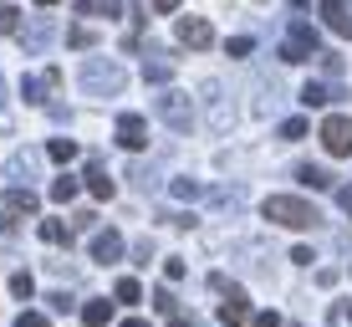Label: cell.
Returning a JSON list of instances; mask_svg holds the SVG:
<instances>
[{
    "mask_svg": "<svg viewBox=\"0 0 352 327\" xmlns=\"http://www.w3.org/2000/svg\"><path fill=\"white\" fill-rule=\"evenodd\" d=\"M265 220H276V225H286V230H311L322 215H317V204H311V200L271 195V200H265Z\"/></svg>",
    "mask_w": 352,
    "mask_h": 327,
    "instance_id": "6da1fadb",
    "label": "cell"
},
{
    "mask_svg": "<svg viewBox=\"0 0 352 327\" xmlns=\"http://www.w3.org/2000/svg\"><path fill=\"white\" fill-rule=\"evenodd\" d=\"M123 67L118 62H102V56H92V62H82V92H92V98H107V92H123Z\"/></svg>",
    "mask_w": 352,
    "mask_h": 327,
    "instance_id": "7a4b0ae2",
    "label": "cell"
},
{
    "mask_svg": "<svg viewBox=\"0 0 352 327\" xmlns=\"http://www.w3.org/2000/svg\"><path fill=\"white\" fill-rule=\"evenodd\" d=\"M322 149L332 154V159H352V118L347 113L322 118Z\"/></svg>",
    "mask_w": 352,
    "mask_h": 327,
    "instance_id": "3957f363",
    "label": "cell"
},
{
    "mask_svg": "<svg viewBox=\"0 0 352 327\" xmlns=\"http://www.w3.org/2000/svg\"><path fill=\"white\" fill-rule=\"evenodd\" d=\"M153 113H159L174 133H189V123H194V107H189L184 92H159V98H153Z\"/></svg>",
    "mask_w": 352,
    "mask_h": 327,
    "instance_id": "277c9868",
    "label": "cell"
},
{
    "mask_svg": "<svg viewBox=\"0 0 352 327\" xmlns=\"http://www.w3.org/2000/svg\"><path fill=\"white\" fill-rule=\"evenodd\" d=\"M311 56H317V26L291 21V41L281 46V62H311Z\"/></svg>",
    "mask_w": 352,
    "mask_h": 327,
    "instance_id": "5b68a950",
    "label": "cell"
},
{
    "mask_svg": "<svg viewBox=\"0 0 352 327\" xmlns=\"http://www.w3.org/2000/svg\"><path fill=\"white\" fill-rule=\"evenodd\" d=\"M174 36H179V46H189V52H204V46H214V26H210L204 16H179Z\"/></svg>",
    "mask_w": 352,
    "mask_h": 327,
    "instance_id": "8992f818",
    "label": "cell"
},
{
    "mask_svg": "<svg viewBox=\"0 0 352 327\" xmlns=\"http://www.w3.org/2000/svg\"><path fill=\"white\" fill-rule=\"evenodd\" d=\"M118 143L138 154L143 143H148V118H143V113H123V118H118Z\"/></svg>",
    "mask_w": 352,
    "mask_h": 327,
    "instance_id": "52a82bcc",
    "label": "cell"
},
{
    "mask_svg": "<svg viewBox=\"0 0 352 327\" xmlns=\"http://www.w3.org/2000/svg\"><path fill=\"white\" fill-rule=\"evenodd\" d=\"M220 322H225V327H245V322H250V302H245V292H230V297L220 302Z\"/></svg>",
    "mask_w": 352,
    "mask_h": 327,
    "instance_id": "ba28073f",
    "label": "cell"
},
{
    "mask_svg": "<svg viewBox=\"0 0 352 327\" xmlns=\"http://www.w3.org/2000/svg\"><path fill=\"white\" fill-rule=\"evenodd\" d=\"M322 16H327V31L352 36V10H347V0H322Z\"/></svg>",
    "mask_w": 352,
    "mask_h": 327,
    "instance_id": "9c48e42d",
    "label": "cell"
},
{
    "mask_svg": "<svg viewBox=\"0 0 352 327\" xmlns=\"http://www.w3.org/2000/svg\"><path fill=\"white\" fill-rule=\"evenodd\" d=\"M123 256V235L118 230H97L92 235V261H118Z\"/></svg>",
    "mask_w": 352,
    "mask_h": 327,
    "instance_id": "30bf717a",
    "label": "cell"
},
{
    "mask_svg": "<svg viewBox=\"0 0 352 327\" xmlns=\"http://www.w3.org/2000/svg\"><path fill=\"white\" fill-rule=\"evenodd\" d=\"M36 210H41V200H36V189H10V195H6V215H10V220H16V215H36Z\"/></svg>",
    "mask_w": 352,
    "mask_h": 327,
    "instance_id": "8fae6325",
    "label": "cell"
},
{
    "mask_svg": "<svg viewBox=\"0 0 352 327\" xmlns=\"http://www.w3.org/2000/svg\"><path fill=\"white\" fill-rule=\"evenodd\" d=\"M143 77H148V82H168V77H174V56H168V52H148Z\"/></svg>",
    "mask_w": 352,
    "mask_h": 327,
    "instance_id": "7c38bea8",
    "label": "cell"
},
{
    "mask_svg": "<svg viewBox=\"0 0 352 327\" xmlns=\"http://www.w3.org/2000/svg\"><path fill=\"white\" fill-rule=\"evenodd\" d=\"M87 189H92V195H97V200H113V189H118V184H113V179H107V169H102V164H97V159L87 164Z\"/></svg>",
    "mask_w": 352,
    "mask_h": 327,
    "instance_id": "4fadbf2b",
    "label": "cell"
},
{
    "mask_svg": "<svg viewBox=\"0 0 352 327\" xmlns=\"http://www.w3.org/2000/svg\"><path fill=\"white\" fill-rule=\"evenodd\" d=\"M296 179H301L307 189H332V174H327V169H317V164H301Z\"/></svg>",
    "mask_w": 352,
    "mask_h": 327,
    "instance_id": "5bb4252c",
    "label": "cell"
},
{
    "mask_svg": "<svg viewBox=\"0 0 352 327\" xmlns=\"http://www.w3.org/2000/svg\"><path fill=\"white\" fill-rule=\"evenodd\" d=\"M82 322L87 327H107L113 322V302H87V307H82Z\"/></svg>",
    "mask_w": 352,
    "mask_h": 327,
    "instance_id": "9a60e30c",
    "label": "cell"
},
{
    "mask_svg": "<svg viewBox=\"0 0 352 327\" xmlns=\"http://www.w3.org/2000/svg\"><path fill=\"white\" fill-rule=\"evenodd\" d=\"M46 41H52V26H46V21H36L31 31H21V46H26V52H41Z\"/></svg>",
    "mask_w": 352,
    "mask_h": 327,
    "instance_id": "2e32d148",
    "label": "cell"
},
{
    "mask_svg": "<svg viewBox=\"0 0 352 327\" xmlns=\"http://www.w3.org/2000/svg\"><path fill=\"white\" fill-rule=\"evenodd\" d=\"M52 200H56V204L77 200V174H56V179H52Z\"/></svg>",
    "mask_w": 352,
    "mask_h": 327,
    "instance_id": "e0dca14e",
    "label": "cell"
},
{
    "mask_svg": "<svg viewBox=\"0 0 352 327\" xmlns=\"http://www.w3.org/2000/svg\"><path fill=\"white\" fill-rule=\"evenodd\" d=\"M46 154H52L56 164H72V159H77V138H52V143H46Z\"/></svg>",
    "mask_w": 352,
    "mask_h": 327,
    "instance_id": "ac0fdd59",
    "label": "cell"
},
{
    "mask_svg": "<svg viewBox=\"0 0 352 327\" xmlns=\"http://www.w3.org/2000/svg\"><path fill=\"white\" fill-rule=\"evenodd\" d=\"M67 46H72V52H87V46H97V31L92 26H72L67 31Z\"/></svg>",
    "mask_w": 352,
    "mask_h": 327,
    "instance_id": "d6986e66",
    "label": "cell"
},
{
    "mask_svg": "<svg viewBox=\"0 0 352 327\" xmlns=\"http://www.w3.org/2000/svg\"><path fill=\"white\" fill-rule=\"evenodd\" d=\"M113 297H118V302H128V307H138V302H143V286L133 282V276H123V282L113 286Z\"/></svg>",
    "mask_w": 352,
    "mask_h": 327,
    "instance_id": "ffe728a7",
    "label": "cell"
},
{
    "mask_svg": "<svg viewBox=\"0 0 352 327\" xmlns=\"http://www.w3.org/2000/svg\"><path fill=\"white\" fill-rule=\"evenodd\" d=\"M301 103H307V107H322V103H332V92H327L322 82H307V87H301Z\"/></svg>",
    "mask_w": 352,
    "mask_h": 327,
    "instance_id": "44dd1931",
    "label": "cell"
},
{
    "mask_svg": "<svg viewBox=\"0 0 352 327\" xmlns=\"http://www.w3.org/2000/svg\"><path fill=\"white\" fill-rule=\"evenodd\" d=\"M10 292H16L21 302H31V297H36V282H31V271H16V276H10Z\"/></svg>",
    "mask_w": 352,
    "mask_h": 327,
    "instance_id": "7402d4cb",
    "label": "cell"
},
{
    "mask_svg": "<svg viewBox=\"0 0 352 327\" xmlns=\"http://www.w3.org/2000/svg\"><path fill=\"white\" fill-rule=\"evenodd\" d=\"M128 179H133V184L143 189V195H148V189L159 184V174H153V169H143V164H133V169H128Z\"/></svg>",
    "mask_w": 352,
    "mask_h": 327,
    "instance_id": "603a6c76",
    "label": "cell"
},
{
    "mask_svg": "<svg viewBox=\"0 0 352 327\" xmlns=\"http://www.w3.org/2000/svg\"><path fill=\"white\" fill-rule=\"evenodd\" d=\"M307 128H311L307 118H286V123H281V138H286V143H296V138H307Z\"/></svg>",
    "mask_w": 352,
    "mask_h": 327,
    "instance_id": "cb8c5ba5",
    "label": "cell"
},
{
    "mask_svg": "<svg viewBox=\"0 0 352 327\" xmlns=\"http://www.w3.org/2000/svg\"><path fill=\"white\" fill-rule=\"evenodd\" d=\"M10 31H21V10L16 6H0V36H10Z\"/></svg>",
    "mask_w": 352,
    "mask_h": 327,
    "instance_id": "d4e9b609",
    "label": "cell"
},
{
    "mask_svg": "<svg viewBox=\"0 0 352 327\" xmlns=\"http://www.w3.org/2000/svg\"><path fill=\"white\" fill-rule=\"evenodd\" d=\"M41 240H52V246H62V240H67V225H62V220H41Z\"/></svg>",
    "mask_w": 352,
    "mask_h": 327,
    "instance_id": "484cf974",
    "label": "cell"
},
{
    "mask_svg": "<svg viewBox=\"0 0 352 327\" xmlns=\"http://www.w3.org/2000/svg\"><path fill=\"white\" fill-rule=\"evenodd\" d=\"M41 87H46L41 77H26V82H21V98H26V103H46V98H41Z\"/></svg>",
    "mask_w": 352,
    "mask_h": 327,
    "instance_id": "4316f807",
    "label": "cell"
},
{
    "mask_svg": "<svg viewBox=\"0 0 352 327\" xmlns=\"http://www.w3.org/2000/svg\"><path fill=\"white\" fill-rule=\"evenodd\" d=\"M10 179H31V154H16V159H10Z\"/></svg>",
    "mask_w": 352,
    "mask_h": 327,
    "instance_id": "83f0119b",
    "label": "cell"
},
{
    "mask_svg": "<svg viewBox=\"0 0 352 327\" xmlns=\"http://www.w3.org/2000/svg\"><path fill=\"white\" fill-rule=\"evenodd\" d=\"M174 195L179 200H194V195H199V184H194V179H174Z\"/></svg>",
    "mask_w": 352,
    "mask_h": 327,
    "instance_id": "f1b7e54d",
    "label": "cell"
},
{
    "mask_svg": "<svg viewBox=\"0 0 352 327\" xmlns=\"http://www.w3.org/2000/svg\"><path fill=\"white\" fill-rule=\"evenodd\" d=\"M153 307H159V312H174L179 302H174V292H168V286H164V292H153Z\"/></svg>",
    "mask_w": 352,
    "mask_h": 327,
    "instance_id": "f546056e",
    "label": "cell"
},
{
    "mask_svg": "<svg viewBox=\"0 0 352 327\" xmlns=\"http://www.w3.org/2000/svg\"><path fill=\"white\" fill-rule=\"evenodd\" d=\"M92 225H97L92 210H77V215H72V230H92Z\"/></svg>",
    "mask_w": 352,
    "mask_h": 327,
    "instance_id": "4dcf8cb0",
    "label": "cell"
},
{
    "mask_svg": "<svg viewBox=\"0 0 352 327\" xmlns=\"http://www.w3.org/2000/svg\"><path fill=\"white\" fill-rule=\"evenodd\" d=\"M16 327H46V312H21Z\"/></svg>",
    "mask_w": 352,
    "mask_h": 327,
    "instance_id": "1f68e13d",
    "label": "cell"
},
{
    "mask_svg": "<svg viewBox=\"0 0 352 327\" xmlns=\"http://www.w3.org/2000/svg\"><path fill=\"white\" fill-rule=\"evenodd\" d=\"M225 52H230V56H245V52H250V36H235V41H225Z\"/></svg>",
    "mask_w": 352,
    "mask_h": 327,
    "instance_id": "d6a6232c",
    "label": "cell"
},
{
    "mask_svg": "<svg viewBox=\"0 0 352 327\" xmlns=\"http://www.w3.org/2000/svg\"><path fill=\"white\" fill-rule=\"evenodd\" d=\"M46 302H52V307H56V312H72V307H77V302H72L67 292H52V297H46Z\"/></svg>",
    "mask_w": 352,
    "mask_h": 327,
    "instance_id": "836d02e7",
    "label": "cell"
},
{
    "mask_svg": "<svg viewBox=\"0 0 352 327\" xmlns=\"http://www.w3.org/2000/svg\"><path fill=\"white\" fill-rule=\"evenodd\" d=\"M250 327H281V317H276V312H256V317H250Z\"/></svg>",
    "mask_w": 352,
    "mask_h": 327,
    "instance_id": "e575fe53",
    "label": "cell"
},
{
    "mask_svg": "<svg viewBox=\"0 0 352 327\" xmlns=\"http://www.w3.org/2000/svg\"><path fill=\"white\" fill-rule=\"evenodd\" d=\"M164 276H168V282H179V276H184V261H179V256L164 261Z\"/></svg>",
    "mask_w": 352,
    "mask_h": 327,
    "instance_id": "d590c367",
    "label": "cell"
},
{
    "mask_svg": "<svg viewBox=\"0 0 352 327\" xmlns=\"http://www.w3.org/2000/svg\"><path fill=\"white\" fill-rule=\"evenodd\" d=\"M153 10H159V16H174V10H179V0H153Z\"/></svg>",
    "mask_w": 352,
    "mask_h": 327,
    "instance_id": "8d00e7d4",
    "label": "cell"
},
{
    "mask_svg": "<svg viewBox=\"0 0 352 327\" xmlns=\"http://www.w3.org/2000/svg\"><path fill=\"white\" fill-rule=\"evenodd\" d=\"M337 204H342V210L352 215V189H337Z\"/></svg>",
    "mask_w": 352,
    "mask_h": 327,
    "instance_id": "74e56055",
    "label": "cell"
},
{
    "mask_svg": "<svg viewBox=\"0 0 352 327\" xmlns=\"http://www.w3.org/2000/svg\"><path fill=\"white\" fill-rule=\"evenodd\" d=\"M168 327H194V317H184V312H174V317H168Z\"/></svg>",
    "mask_w": 352,
    "mask_h": 327,
    "instance_id": "f35d334b",
    "label": "cell"
},
{
    "mask_svg": "<svg viewBox=\"0 0 352 327\" xmlns=\"http://www.w3.org/2000/svg\"><path fill=\"white\" fill-rule=\"evenodd\" d=\"M123 327H153V322H143V317H128V322H123Z\"/></svg>",
    "mask_w": 352,
    "mask_h": 327,
    "instance_id": "ab89813d",
    "label": "cell"
},
{
    "mask_svg": "<svg viewBox=\"0 0 352 327\" xmlns=\"http://www.w3.org/2000/svg\"><path fill=\"white\" fill-rule=\"evenodd\" d=\"M36 6H56V0H36Z\"/></svg>",
    "mask_w": 352,
    "mask_h": 327,
    "instance_id": "60d3db41",
    "label": "cell"
},
{
    "mask_svg": "<svg viewBox=\"0 0 352 327\" xmlns=\"http://www.w3.org/2000/svg\"><path fill=\"white\" fill-rule=\"evenodd\" d=\"M291 6H307V0H291Z\"/></svg>",
    "mask_w": 352,
    "mask_h": 327,
    "instance_id": "b9f144b4",
    "label": "cell"
},
{
    "mask_svg": "<svg viewBox=\"0 0 352 327\" xmlns=\"http://www.w3.org/2000/svg\"><path fill=\"white\" fill-rule=\"evenodd\" d=\"M347 322H352V307H347Z\"/></svg>",
    "mask_w": 352,
    "mask_h": 327,
    "instance_id": "7bdbcfd3",
    "label": "cell"
}]
</instances>
